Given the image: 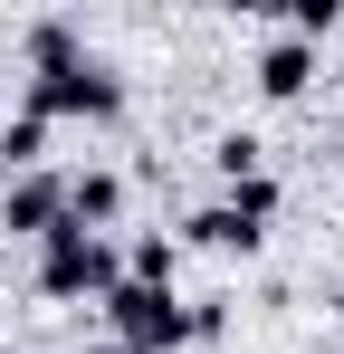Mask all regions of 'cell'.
Returning <instances> with one entry per match:
<instances>
[{"label":"cell","instance_id":"6da1fadb","mask_svg":"<svg viewBox=\"0 0 344 354\" xmlns=\"http://www.w3.org/2000/svg\"><path fill=\"white\" fill-rule=\"evenodd\" d=\"M115 278H124V249L96 230H77V221H57L48 239H39V297H57V306H77V297H106Z\"/></svg>","mask_w":344,"mask_h":354},{"label":"cell","instance_id":"7a4b0ae2","mask_svg":"<svg viewBox=\"0 0 344 354\" xmlns=\"http://www.w3.org/2000/svg\"><path fill=\"white\" fill-rule=\"evenodd\" d=\"M96 306H106V345H124V354H182L191 345L182 288H124V278H115Z\"/></svg>","mask_w":344,"mask_h":354},{"label":"cell","instance_id":"3957f363","mask_svg":"<svg viewBox=\"0 0 344 354\" xmlns=\"http://www.w3.org/2000/svg\"><path fill=\"white\" fill-rule=\"evenodd\" d=\"M19 106H39L48 124H57V115H96V124H106V115H124V77L86 48V58H67L57 77H29V86H19Z\"/></svg>","mask_w":344,"mask_h":354},{"label":"cell","instance_id":"277c9868","mask_svg":"<svg viewBox=\"0 0 344 354\" xmlns=\"http://www.w3.org/2000/svg\"><path fill=\"white\" fill-rule=\"evenodd\" d=\"M67 221V173L39 163V173H0V230L10 239H48Z\"/></svg>","mask_w":344,"mask_h":354},{"label":"cell","instance_id":"5b68a950","mask_svg":"<svg viewBox=\"0 0 344 354\" xmlns=\"http://www.w3.org/2000/svg\"><path fill=\"white\" fill-rule=\"evenodd\" d=\"M67 221L106 239L115 221H124V173H106V163H86V173H67Z\"/></svg>","mask_w":344,"mask_h":354},{"label":"cell","instance_id":"8992f818","mask_svg":"<svg viewBox=\"0 0 344 354\" xmlns=\"http://www.w3.org/2000/svg\"><path fill=\"white\" fill-rule=\"evenodd\" d=\"M306 86H316V39H268V48H258V96H268V106H287V96H306Z\"/></svg>","mask_w":344,"mask_h":354},{"label":"cell","instance_id":"52a82bcc","mask_svg":"<svg viewBox=\"0 0 344 354\" xmlns=\"http://www.w3.org/2000/svg\"><path fill=\"white\" fill-rule=\"evenodd\" d=\"M182 239H191V249H220V259H258V249H268V230H249V221H239L229 201L191 211V221H182Z\"/></svg>","mask_w":344,"mask_h":354},{"label":"cell","instance_id":"ba28073f","mask_svg":"<svg viewBox=\"0 0 344 354\" xmlns=\"http://www.w3.org/2000/svg\"><path fill=\"white\" fill-rule=\"evenodd\" d=\"M19 48H29V77H57L67 58H86V29H77L67 10H48V19H29V29H19Z\"/></svg>","mask_w":344,"mask_h":354},{"label":"cell","instance_id":"9c48e42d","mask_svg":"<svg viewBox=\"0 0 344 354\" xmlns=\"http://www.w3.org/2000/svg\"><path fill=\"white\" fill-rule=\"evenodd\" d=\"M48 134L57 124L39 115V106H10V115H0V173H39V163H48Z\"/></svg>","mask_w":344,"mask_h":354},{"label":"cell","instance_id":"30bf717a","mask_svg":"<svg viewBox=\"0 0 344 354\" xmlns=\"http://www.w3.org/2000/svg\"><path fill=\"white\" fill-rule=\"evenodd\" d=\"M124 288H182V239L144 230L134 249H124Z\"/></svg>","mask_w":344,"mask_h":354},{"label":"cell","instance_id":"8fae6325","mask_svg":"<svg viewBox=\"0 0 344 354\" xmlns=\"http://www.w3.org/2000/svg\"><path fill=\"white\" fill-rule=\"evenodd\" d=\"M220 201L239 211V221H249V230H268V221H278V201H287V192H278V173H239V182L220 192Z\"/></svg>","mask_w":344,"mask_h":354},{"label":"cell","instance_id":"7c38bea8","mask_svg":"<svg viewBox=\"0 0 344 354\" xmlns=\"http://www.w3.org/2000/svg\"><path fill=\"white\" fill-rule=\"evenodd\" d=\"M211 163H220V182H239V173H268V144H258V134L239 124V134H220V144H211Z\"/></svg>","mask_w":344,"mask_h":354},{"label":"cell","instance_id":"4fadbf2b","mask_svg":"<svg viewBox=\"0 0 344 354\" xmlns=\"http://www.w3.org/2000/svg\"><path fill=\"white\" fill-rule=\"evenodd\" d=\"M335 19H344L335 0H287V10H278V29H287V39H325Z\"/></svg>","mask_w":344,"mask_h":354},{"label":"cell","instance_id":"5bb4252c","mask_svg":"<svg viewBox=\"0 0 344 354\" xmlns=\"http://www.w3.org/2000/svg\"><path fill=\"white\" fill-rule=\"evenodd\" d=\"M182 326H191V345H220V335H229V306H220V297H201V306L182 297Z\"/></svg>","mask_w":344,"mask_h":354},{"label":"cell","instance_id":"9a60e30c","mask_svg":"<svg viewBox=\"0 0 344 354\" xmlns=\"http://www.w3.org/2000/svg\"><path fill=\"white\" fill-rule=\"evenodd\" d=\"M86 354H124V345H86Z\"/></svg>","mask_w":344,"mask_h":354},{"label":"cell","instance_id":"2e32d148","mask_svg":"<svg viewBox=\"0 0 344 354\" xmlns=\"http://www.w3.org/2000/svg\"><path fill=\"white\" fill-rule=\"evenodd\" d=\"M335 182H344V153H335Z\"/></svg>","mask_w":344,"mask_h":354},{"label":"cell","instance_id":"e0dca14e","mask_svg":"<svg viewBox=\"0 0 344 354\" xmlns=\"http://www.w3.org/2000/svg\"><path fill=\"white\" fill-rule=\"evenodd\" d=\"M335 316H344V297H335Z\"/></svg>","mask_w":344,"mask_h":354},{"label":"cell","instance_id":"ac0fdd59","mask_svg":"<svg viewBox=\"0 0 344 354\" xmlns=\"http://www.w3.org/2000/svg\"><path fill=\"white\" fill-rule=\"evenodd\" d=\"M0 354H19V345H0Z\"/></svg>","mask_w":344,"mask_h":354}]
</instances>
